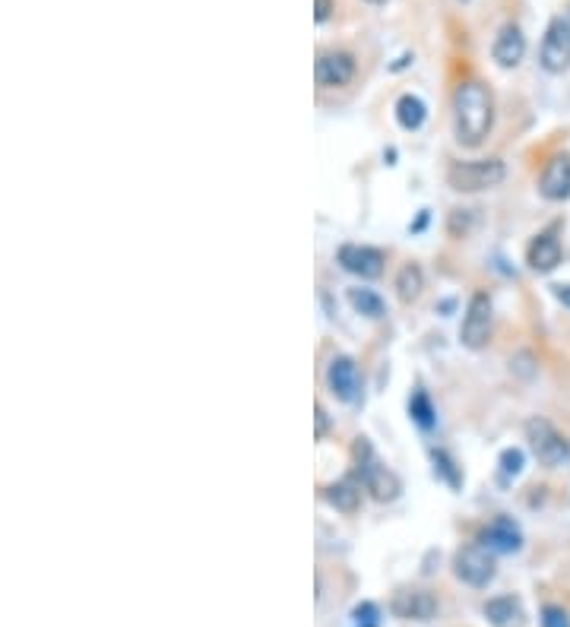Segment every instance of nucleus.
Wrapping results in <instances>:
<instances>
[{
    "mask_svg": "<svg viewBox=\"0 0 570 627\" xmlns=\"http://www.w3.org/2000/svg\"><path fill=\"white\" fill-rule=\"evenodd\" d=\"M482 615L488 618L491 627H523V605L520 599L513 596H498V599H488L482 605Z\"/></svg>",
    "mask_w": 570,
    "mask_h": 627,
    "instance_id": "dca6fc26",
    "label": "nucleus"
},
{
    "mask_svg": "<svg viewBox=\"0 0 570 627\" xmlns=\"http://www.w3.org/2000/svg\"><path fill=\"white\" fill-rule=\"evenodd\" d=\"M539 190L545 200H567L570 197V152L555 156L542 168Z\"/></svg>",
    "mask_w": 570,
    "mask_h": 627,
    "instance_id": "4468645a",
    "label": "nucleus"
},
{
    "mask_svg": "<svg viewBox=\"0 0 570 627\" xmlns=\"http://www.w3.org/2000/svg\"><path fill=\"white\" fill-rule=\"evenodd\" d=\"M460 339L466 349H485L491 339V298L485 292H475L469 298V308L460 327Z\"/></svg>",
    "mask_w": 570,
    "mask_h": 627,
    "instance_id": "423d86ee",
    "label": "nucleus"
},
{
    "mask_svg": "<svg viewBox=\"0 0 570 627\" xmlns=\"http://www.w3.org/2000/svg\"><path fill=\"white\" fill-rule=\"evenodd\" d=\"M327 387L339 403H355L361 396V374L349 355H333L327 365Z\"/></svg>",
    "mask_w": 570,
    "mask_h": 627,
    "instance_id": "1a4fd4ad",
    "label": "nucleus"
},
{
    "mask_svg": "<svg viewBox=\"0 0 570 627\" xmlns=\"http://www.w3.org/2000/svg\"><path fill=\"white\" fill-rule=\"evenodd\" d=\"M542 627H570V615L564 605H545L542 608Z\"/></svg>",
    "mask_w": 570,
    "mask_h": 627,
    "instance_id": "5701e85b",
    "label": "nucleus"
},
{
    "mask_svg": "<svg viewBox=\"0 0 570 627\" xmlns=\"http://www.w3.org/2000/svg\"><path fill=\"white\" fill-rule=\"evenodd\" d=\"M336 260L342 270L358 276V279H377V276H384L387 254L377 251V247H371V244H342L336 251Z\"/></svg>",
    "mask_w": 570,
    "mask_h": 627,
    "instance_id": "0eeeda50",
    "label": "nucleus"
},
{
    "mask_svg": "<svg viewBox=\"0 0 570 627\" xmlns=\"http://www.w3.org/2000/svg\"><path fill=\"white\" fill-rule=\"evenodd\" d=\"M539 64L548 73H564L570 67V23L567 19H551L545 38H542V51H539Z\"/></svg>",
    "mask_w": 570,
    "mask_h": 627,
    "instance_id": "6e6552de",
    "label": "nucleus"
},
{
    "mask_svg": "<svg viewBox=\"0 0 570 627\" xmlns=\"http://www.w3.org/2000/svg\"><path fill=\"white\" fill-rule=\"evenodd\" d=\"M368 4H384V0H368Z\"/></svg>",
    "mask_w": 570,
    "mask_h": 627,
    "instance_id": "c85d7f7f",
    "label": "nucleus"
},
{
    "mask_svg": "<svg viewBox=\"0 0 570 627\" xmlns=\"http://www.w3.org/2000/svg\"><path fill=\"white\" fill-rule=\"evenodd\" d=\"M561 254L564 251H561V241L555 238V232H542L526 247V263H529V270H536V273H551L561 263Z\"/></svg>",
    "mask_w": 570,
    "mask_h": 627,
    "instance_id": "2eb2a0df",
    "label": "nucleus"
},
{
    "mask_svg": "<svg viewBox=\"0 0 570 627\" xmlns=\"http://www.w3.org/2000/svg\"><path fill=\"white\" fill-rule=\"evenodd\" d=\"M330 16H333V0H317V7H314V19H317V23H327Z\"/></svg>",
    "mask_w": 570,
    "mask_h": 627,
    "instance_id": "bb28decb",
    "label": "nucleus"
},
{
    "mask_svg": "<svg viewBox=\"0 0 570 627\" xmlns=\"http://www.w3.org/2000/svg\"><path fill=\"white\" fill-rule=\"evenodd\" d=\"M526 437H529V447L536 453V460L548 469H558L570 460V441L567 437L548 422V418H529L526 422Z\"/></svg>",
    "mask_w": 570,
    "mask_h": 627,
    "instance_id": "20e7f679",
    "label": "nucleus"
},
{
    "mask_svg": "<svg viewBox=\"0 0 570 627\" xmlns=\"http://www.w3.org/2000/svg\"><path fill=\"white\" fill-rule=\"evenodd\" d=\"M479 545H485L494 555H513V551L523 548V532L510 517H498L479 532Z\"/></svg>",
    "mask_w": 570,
    "mask_h": 627,
    "instance_id": "f8f14e48",
    "label": "nucleus"
},
{
    "mask_svg": "<svg viewBox=\"0 0 570 627\" xmlns=\"http://www.w3.org/2000/svg\"><path fill=\"white\" fill-rule=\"evenodd\" d=\"M377 605L374 602H361L352 608V627H377Z\"/></svg>",
    "mask_w": 570,
    "mask_h": 627,
    "instance_id": "4be33fe9",
    "label": "nucleus"
},
{
    "mask_svg": "<svg viewBox=\"0 0 570 627\" xmlns=\"http://www.w3.org/2000/svg\"><path fill=\"white\" fill-rule=\"evenodd\" d=\"M317 86L323 89H339L355 80V57L349 51H323L314 64Z\"/></svg>",
    "mask_w": 570,
    "mask_h": 627,
    "instance_id": "9d476101",
    "label": "nucleus"
},
{
    "mask_svg": "<svg viewBox=\"0 0 570 627\" xmlns=\"http://www.w3.org/2000/svg\"><path fill=\"white\" fill-rule=\"evenodd\" d=\"M428 118V108L425 102L418 99V95H399V102H396V121L403 130H418L425 124Z\"/></svg>",
    "mask_w": 570,
    "mask_h": 627,
    "instance_id": "6ab92c4d",
    "label": "nucleus"
},
{
    "mask_svg": "<svg viewBox=\"0 0 570 627\" xmlns=\"http://www.w3.org/2000/svg\"><path fill=\"white\" fill-rule=\"evenodd\" d=\"M491 57L494 61H498V67H517L523 57H526V35H523V29L520 26H513V23H507L501 32H498V38H494V45H491Z\"/></svg>",
    "mask_w": 570,
    "mask_h": 627,
    "instance_id": "ddd939ff",
    "label": "nucleus"
},
{
    "mask_svg": "<svg viewBox=\"0 0 570 627\" xmlns=\"http://www.w3.org/2000/svg\"><path fill=\"white\" fill-rule=\"evenodd\" d=\"M396 295H399V301L403 304H412V301H418V295L425 292V273H422V266L418 263H406L403 270L396 273Z\"/></svg>",
    "mask_w": 570,
    "mask_h": 627,
    "instance_id": "a211bd4d",
    "label": "nucleus"
},
{
    "mask_svg": "<svg viewBox=\"0 0 570 627\" xmlns=\"http://www.w3.org/2000/svg\"><path fill=\"white\" fill-rule=\"evenodd\" d=\"M434 463H437V469H441L444 475H447V482L450 485H460V472L453 469V460L444 453V450H434Z\"/></svg>",
    "mask_w": 570,
    "mask_h": 627,
    "instance_id": "393cba45",
    "label": "nucleus"
},
{
    "mask_svg": "<svg viewBox=\"0 0 570 627\" xmlns=\"http://www.w3.org/2000/svg\"><path fill=\"white\" fill-rule=\"evenodd\" d=\"M349 304L355 308V314L368 317V320H380L384 317V298L374 295L371 289H349Z\"/></svg>",
    "mask_w": 570,
    "mask_h": 627,
    "instance_id": "aec40b11",
    "label": "nucleus"
},
{
    "mask_svg": "<svg viewBox=\"0 0 570 627\" xmlns=\"http://www.w3.org/2000/svg\"><path fill=\"white\" fill-rule=\"evenodd\" d=\"M390 612L403 621H434L437 618V599L425 589H399L390 602Z\"/></svg>",
    "mask_w": 570,
    "mask_h": 627,
    "instance_id": "9b49d317",
    "label": "nucleus"
},
{
    "mask_svg": "<svg viewBox=\"0 0 570 627\" xmlns=\"http://www.w3.org/2000/svg\"><path fill=\"white\" fill-rule=\"evenodd\" d=\"M501 472L504 475H520L523 472V450H504L501 453Z\"/></svg>",
    "mask_w": 570,
    "mask_h": 627,
    "instance_id": "b1692460",
    "label": "nucleus"
},
{
    "mask_svg": "<svg viewBox=\"0 0 570 627\" xmlns=\"http://www.w3.org/2000/svg\"><path fill=\"white\" fill-rule=\"evenodd\" d=\"M453 574L456 580H463L472 589H485L498 567H494V551H488L485 545H463L453 555Z\"/></svg>",
    "mask_w": 570,
    "mask_h": 627,
    "instance_id": "39448f33",
    "label": "nucleus"
},
{
    "mask_svg": "<svg viewBox=\"0 0 570 627\" xmlns=\"http://www.w3.org/2000/svg\"><path fill=\"white\" fill-rule=\"evenodd\" d=\"M409 415L422 428H434V406H431V399H428L425 390H415L412 393V399H409Z\"/></svg>",
    "mask_w": 570,
    "mask_h": 627,
    "instance_id": "412c9836",
    "label": "nucleus"
},
{
    "mask_svg": "<svg viewBox=\"0 0 570 627\" xmlns=\"http://www.w3.org/2000/svg\"><path fill=\"white\" fill-rule=\"evenodd\" d=\"M494 127V95L482 80H463L453 89V130L463 146H482Z\"/></svg>",
    "mask_w": 570,
    "mask_h": 627,
    "instance_id": "f257e3e1",
    "label": "nucleus"
},
{
    "mask_svg": "<svg viewBox=\"0 0 570 627\" xmlns=\"http://www.w3.org/2000/svg\"><path fill=\"white\" fill-rule=\"evenodd\" d=\"M355 460H358V482H361V488H365L374 501L390 504V501L399 498V491H403V485H399L396 472H390L387 466H380V463L374 460L371 444L365 441V437H358V444H355Z\"/></svg>",
    "mask_w": 570,
    "mask_h": 627,
    "instance_id": "7ed1b4c3",
    "label": "nucleus"
},
{
    "mask_svg": "<svg viewBox=\"0 0 570 627\" xmlns=\"http://www.w3.org/2000/svg\"><path fill=\"white\" fill-rule=\"evenodd\" d=\"M323 498H327V504L336 507L339 513H355L358 504H361V482H355V479H339V482L323 488Z\"/></svg>",
    "mask_w": 570,
    "mask_h": 627,
    "instance_id": "f3484780",
    "label": "nucleus"
},
{
    "mask_svg": "<svg viewBox=\"0 0 570 627\" xmlns=\"http://www.w3.org/2000/svg\"><path fill=\"white\" fill-rule=\"evenodd\" d=\"M314 415H317V437L323 441V437L330 434V418H327V409L317 406V409H314Z\"/></svg>",
    "mask_w": 570,
    "mask_h": 627,
    "instance_id": "a878e982",
    "label": "nucleus"
},
{
    "mask_svg": "<svg viewBox=\"0 0 570 627\" xmlns=\"http://www.w3.org/2000/svg\"><path fill=\"white\" fill-rule=\"evenodd\" d=\"M507 178L501 159H466L447 168V184L460 194H482V190L498 187Z\"/></svg>",
    "mask_w": 570,
    "mask_h": 627,
    "instance_id": "f03ea898",
    "label": "nucleus"
},
{
    "mask_svg": "<svg viewBox=\"0 0 570 627\" xmlns=\"http://www.w3.org/2000/svg\"><path fill=\"white\" fill-rule=\"evenodd\" d=\"M555 298L564 304V308H570V285H555Z\"/></svg>",
    "mask_w": 570,
    "mask_h": 627,
    "instance_id": "cd10ccee",
    "label": "nucleus"
}]
</instances>
